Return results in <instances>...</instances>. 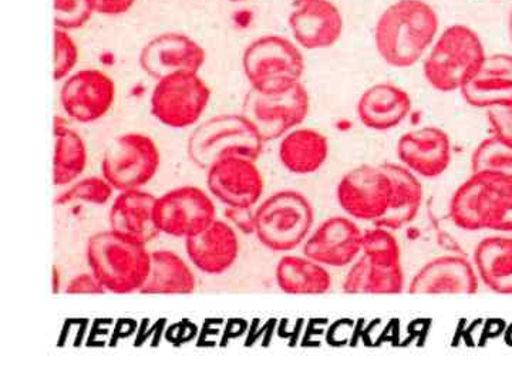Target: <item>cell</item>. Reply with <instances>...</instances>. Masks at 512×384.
Masks as SVG:
<instances>
[{"instance_id": "484cf974", "label": "cell", "mask_w": 512, "mask_h": 384, "mask_svg": "<svg viewBox=\"0 0 512 384\" xmlns=\"http://www.w3.org/2000/svg\"><path fill=\"white\" fill-rule=\"evenodd\" d=\"M197 289V278L183 256L170 249L151 252L150 274L141 288L143 295H190Z\"/></svg>"}, {"instance_id": "7c38bea8", "label": "cell", "mask_w": 512, "mask_h": 384, "mask_svg": "<svg viewBox=\"0 0 512 384\" xmlns=\"http://www.w3.org/2000/svg\"><path fill=\"white\" fill-rule=\"evenodd\" d=\"M154 218L161 234L185 239L217 220V207L202 188L184 185L157 197Z\"/></svg>"}, {"instance_id": "9c48e42d", "label": "cell", "mask_w": 512, "mask_h": 384, "mask_svg": "<svg viewBox=\"0 0 512 384\" xmlns=\"http://www.w3.org/2000/svg\"><path fill=\"white\" fill-rule=\"evenodd\" d=\"M311 111V97L302 83L279 93L251 89L242 103V116L254 126L265 143L281 140L301 126Z\"/></svg>"}, {"instance_id": "3957f363", "label": "cell", "mask_w": 512, "mask_h": 384, "mask_svg": "<svg viewBox=\"0 0 512 384\" xmlns=\"http://www.w3.org/2000/svg\"><path fill=\"white\" fill-rule=\"evenodd\" d=\"M87 265L107 293H140L150 274L147 244L114 229L96 232L87 241Z\"/></svg>"}, {"instance_id": "ba28073f", "label": "cell", "mask_w": 512, "mask_h": 384, "mask_svg": "<svg viewBox=\"0 0 512 384\" xmlns=\"http://www.w3.org/2000/svg\"><path fill=\"white\" fill-rule=\"evenodd\" d=\"M210 100V86L200 72H177L157 80L150 97V111L158 123L181 130L201 120Z\"/></svg>"}, {"instance_id": "f546056e", "label": "cell", "mask_w": 512, "mask_h": 384, "mask_svg": "<svg viewBox=\"0 0 512 384\" xmlns=\"http://www.w3.org/2000/svg\"><path fill=\"white\" fill-rule=\"evenodd\" d=\"M343 292L350 295H394L406 291V276L402 266H380L372 264L366 256L349 266L342 285Z\"/></svg>"}, {"instance_id": "b9f144b4", "label": "cell", "mask_w": 512, "mask_h": 384, "mask_svg": "<svg viewBox=\"0 0 512 384\" xmlns=\"http://www.w3.org/2000/svg\"><path fill=\"white\" fill-rule=\"evenodd\" d=\"M231 2H235V3H238V2H248V0H231Z\"/></svg>"}, {"instance_id": "f1b7e54d", "label": "cell", "mask_w": 512, "mask_h": 384, "mask_svg": "<svg viewBox=\"0 0 512 384\" xmlns=\"http://www.w3.org/2000/svg\"><path fill=\"white\" fill-rule=\"evenodd\" d=\"M53 137V185L66 187L76 183L86 170L89 160L87 146L83 137L60 116L53 119Z\"/></svg>"}, {"instance_id": "d4e9b609", "label": "cell", "mask_w": 512, "mask_h": 384, "mask_svg": "<svg viewBox=\"0 0 512 384\" xmlns=\"http://www.w3.org/2000/svg\"><path fill=\"white\" fill-rule=\"evenodd\" d=\"M473 264L478 278L500 295H512V237L491 235L474 249Z\"/></svg>"}, {"instance_id": "5bb4252c", "label": "cell", "mask_w": 512, "mask_h": 384, "mask_svg": "<svg viewBox=\"0 0 512 384\" xmlns=\"http://www.w3.org/2000/svg\"><path fill=\"white\" fill-rule=\"evenodd\" d=\"M208 191L227 207L254 208L265 191L256 161L248 157H222L207 168Z\"/></svg>"}, {"instance_id": "e575fe53", "label": "cell", "mask_w": 512, "mask_h": 384, "mask_svg": "<svg viewBox=\"0 0 512 384\" xmlns=\"http://www.w3.org/2000/svg\"><path fill=\"white\" fill-rule=\"evenodd\" d=\"M79 47L70 32L55 28L53 32V80L63 82L79 63Z\"/></svg>"}, {"instance_id": "603a6c76", "label": "cell", "mask_w": 512, "mask_h": 384, "mask_svg": "<svg viewBox=\"0 0 512 384\" xmlns=\"http://www.w3.org/2000/svg\"><path fill=\"white\" fill-rule=\"evenodd\" d=\"M413 110L410 94L392 83L369 87L357 101V117L366 128L389 131L399 127Z\"/></svg>"}, {"instance_id": "d6986e66", "label": "cell", "mask_w": 512, "mask_h": 384, "mask_svg": "<svg viewBox=\"0 0 512 384\" xmlns=\"http://www.w3.org/2000/svg\"><path fill=\"white\" fill-rule=\"evenodd\" d=\"M400 164L420 178H437L453 158L450 136L439 127H421L404 133L397 143Z\"/></svg>"}, {"instance_id": "8d00e7d4", "label": "cell", "mask_w": 512, "mask_h": 384, "mask_svg": "<svg viewBox=\"0 0 512 384\" xmlns=\"http://www.w3.org/2000/svg\"><path fill=\"white\" fill-rule=\"evenodd\" d=\"M229 224L245 235L255 234L254 208L227 207L224 212Z\"/></svg>"}, {"instance_id": "74e56055", "label": "cell", "mask_w": 512, "mask_h": 384, "mask_svg": "<svg viewBox=\"0 0 512 384\" xmlns=\"http://www.w3.org/2000/svg\"><path fill=\"white\" fill-rule=\"evenodd\" d=\"M64 292L70 293V295H103V293H107L92 272L74 276Z\"/></svg>"}, {"instance_id": "44dd1931", "label": "cell", "mask_w": 512, "mask_h": 384, "mask_svg": "<svg viewBox=\"0 0 512 384\" xmlns=\"http://www.w3.org/2000/svg\"><path fill=\"white\" fill-rule=\"evenodd\" d=\"M460 93L468 106L476 109L512 104V56L505 53L485 56Z\"/></svg>"}, {"instance_id": "277c9868", "label": "cell", "mask_w": 512, "mask_h": 384, "mask_svg": "<svg viewBox=\"0 0 512 384\" xmlns=\"http://www.w3.org/2000/svg\"><path fill=\"white\" fill-rule=\"evenodd\" d=\"M485 56L483 42L473 29L450 26L430 47L424 59V77L437 92H460Z\"/></svg>"}, {"instance_id": "83f0119b", "label": "cell", "mask_w": 512, "mask_h": 384, "mask_svg": "<svg viewBox=\"0 0 512 384\" xmlns=\"http://www.w3.org/2000/svg\"><path fill=\"white\" fill-rule=\"evenodd\" d=\"M393 178L394 194L390 211L377 221V227L397 231L416 220L424 201V188L419 175L403 164L384 163Z\"/></svg>"}, {"instance_id": "cb8c5ba5", "label": "cell", "mask_w": 512, "mask_h": 384, "mask_svg": "<svg viewBox=\"0 0 512 384\" xmlns=\"http://www.w3.org/2000/svg\"><path fill=\"white\" fill-rule=\"evenodd\" d=\"M279 161L291 174H315L329 157V141L315 128H293L281 138Z\"/></svg>"}, {"instance_id": "e0dca14e", "label": "cell", "mask_w": 512, "mask_h": 384, "mask_svg": "<svg viewBox=\"0 0 512 384\" xmlns=\"http://www.w3.org/2000/svg\"><path fill=\"white\" fill-rule=\"evenodd\" d=\"M289 29L296 45L306 50L329 49L343 33V16L330 0H295Z\"/></svg>"}, {"instance_id": "7402d4cb", "label": "cell", "mask_w": 512, "mask_h": 384, "mask_svg": "<svg viewBox=\"0 0 512 384\" xmlns=\"http://www.w3.org/2000/svg\"><path fill=\"white\" fill-rule=\"evenodd\" d=\"M156 202V195L143 188L119 191L110 207V228L150 244L161 234L154 218Z\"/></svg>"}, {"instance_id": "ffe728a7", "label": "cell", "mask_w": 512, "mask_h": 384, "mask_svg": "<svg viewBox=\"0 0 512 384\" xmlns=\"http://www.w3.org/2000/svg\"><path fill=\"white\" fill-rule=\"evenodd\" d=\"M238 231L227 221L215 220L198 234L185 238V252L202 274L224 275L237 262Z\"/></svg>"}, {"instance_id": "8992f818", "label": "cell", "mask_w": 512, "mask_h": 384, "mask_svg": "<svg viewBox=\"0 0 512 384\" xmlns=\"http://www.w3.org/2000/svg\"><path fill=\"white\" fill-rule=\"evenodd\" d=\"M265 141L242 114H220L195 127L187 143L191 163L202 170L222 157L258 160Z\"/></svg>"}, {"instance_id": "6da1fadb", "label": "cell", "mask_w": 512, "mask_h": 384, "mask_svg": "<svg viewBox=\"0 0 512 384\" xmlns=\"http://www.w3.org/2000/svg\"><path fill=\"white\" fill-rule=\"evenodd\" d=\"M439 28V15L426 0H396L377 20V53L389 66L412 67L436 42Z\"/></svg>"}, {"instance_id": "836d02e7", "label": "cell", "mask_w": 512, "mask_h": 384, "mask_svg": "<svg viewBox=\"0 0 512 384\" xmlns=\"http://www.w3.org/2000/svg\"><path fill=\"white\" fill-rule=\"evenodd\" d=\"M96 13L94 0H53V23L57 29H82Z\"/></svg>"}, {"instance_id": "9a60e30c", "label": "cell", "mask_w": 512, "mask_h": 384, "mask_svg": "<svg viewBox=\"0 0 512 384\" xmlns=\"http://www.w3.org/2000/svg\"><path fill=\"white\" fill-rule=\"evenodd\" d=\"M362 228L350 217L335 215L312 229L303 242V255L326 268H345L362 255Z\"/></svg>"}, {"instance_id": "8fae6325", "label": "cell", "mask_w": 512, "mask_h": 384, "mask_svg": "<svg viewBox=\"0 0 512 384\" xmlns=\"http://www.w3.org/2000/svg\"><path fill=\"white\" fill-rule=\"evenodd\" d=\"M393 194V178L384 163L359 165L343 175L336 187V198L345 214L373 225L390 211Z\"/></svg>"}, {"instance_id": "4dcf8cb0", "label": "cell", "mask_w": 512, "mask_h": 384, "mask_svg": "<svg viewBox=\"0 0 512 384\" xmlns=\"http://www.w3.org/2000/svg\"><path fill=\"white\" fill-rule=\"evenodd\" d=\"M362 255L375 265L402 266V248L392 229L373 225L363 231Z\"/></svg>"}, {"instance_id": "7a4b0ae2", "label": "cell", "mask_w": 512, "mask_h": 384, "mask_svg": "<svg viewBox=\"0 0 512 384\" xmlns=\"http://www.w3.org/2000/svg\"><path fill=\"white\" fill-rule=\"evenodd\" d=\"M448 215L464 231L512 232V175L473 171L451 195Z\"/></svg>"}, {"instance_id": "1f68e13d", "label": "cell", "mask_w": 512, "mask_h": 384, "mask_svg": "<svg viewBox=\"0 0 512 384\" xmlns=\"http://www.w3.org/2000/svg\"><path fill=\"white\" fill-rule=\"evenodd\" d=\"M114 188L111 187L109 181L101 175V177H87L83 180H77L72 187L63 191L56 198L55 204L59 207L63 205L73 204V202H89L92 205H106L113 198Z\"/></svg>"}, {"instance_id": "f35d334b", "label": "cell", "mask_w": 512, "mask_h": 384, "mask_svg": "<svg viewBox=\"0 0 512 384\" xmlns=\"http://www.w3.org/2000/svg\"><path fill=\"white\" fill-rule=\"evenodd\" d=\"M97 15L121 16L136 5L137 0H94Z\"/></svg>"}, {"instance_id": "4fadbf2b", "label": "cell", "mask_w": 512, "mask_h": 384, "mask_svg": "<svg viewBox=\"0 0 512 384\" xmlns=\"http://www.w3.org/2000/svg\"><path fill=\"white\" fill-rule=\"evenodd\" d=\"M116 84L100 69H82L63 80L60 104L69 119L89 124L106 117L116 101Z\"/></svg>"}, {"instance_id": "ac0fdd59", "label": "cell", "mask_w": 512, "mask_h": 384, "mask_svg": "<svg viewBox=\"0 0 512 384\" xmlns=\"http://www.w3.org/2000/svg\"><path fill=\"white\" fill-rule=\"evenodd\" d=\"M480 278L476 266L464 255H443L421 266L407 292L412 295H474Z\"/></svg>"}, {"instance_id": "52a82bcc", "label": "cell", "mask_w": 512, "mask_h": 384, "mask_svg": "<svg viewBox=\"0 0 512 384\" xmlns=\"http://www.w3.org/2000/svg\"><path fill=\"white\" fill-rule=\"evenodd\" d=\"M242 67L251 89L279 93L301 83L305 57L292 40L268 35L249 43L242 55Z\"/></svg>"}, {"instance_id": "5b68a950", "label": "cell", "mask_w": 512, "mask_h": 384, "mask_svg": "<svg viewBox=\"0 0 512 384\" xmlns=\"http://www.w3.org/2000/svg\"><path fill=\"white\" fill-rule=\"evenodd\" d=\"M315 224L311 201L295 190L275 192L255 208V235L274 252L301 247Z\"/></svg>"}, {"instance_id": "ab89813d", "label": "cell", "mask_w": 512, "mask_h": 384, "mask_svg": "<svg viewBox=\"0 0 512 384\" xmlns=\"http://www.w3.org/2000/svg\"><path fill=\"white\" fill-rule=\"evenodd\" d=\"M53 281H52V286H53V293H59L60 291V272H59V269H57V266L56 265H53Z\"/></svg>"}, {"instance_id": "30bf717a", "label": "cell", "mask_w": 512, "mask_h": 384, "mask_svg": "<svg viewBox=\"0 0 512 384\" xmlns=\"http://www.w3.org/2000/svg\"><path fill=\"white\" fill-rule=\"evenodd\" d=\"M161 165L156 141L143 133H126L107 147L101 160V175L116 191L146 187Z\"/></svg>"}, {"instance_id": "4316f807", "label": "cell", "mask_w": 512, "mask_h": 384, "mask_svg": "<svg viewBox=\"0 0 512 384\" xmlns=\"http://www.w3.org/2000/svg\"><path fill=\"white\" fill-rule=\"evenodd\" d=\"M276 285L288 295H325L333 286L325 265L305 255H285L275 268Z\"/></svg>"}, {"instance_id": "d590c367", "label": "cell", "mask_w": 512, "mask_h": 384, "mask_svg": "<svg viewBox=\"0 0 512 384\" xmlns=\"http://www.w3.org/2000/svg\"><path fill=\"white\" fill-rule=\"evenodd\" d=\"M487 120L493 137L504 146L512 148V104L491 107L487 110Z\"/></svg>"}, {"instance_id": "2e32d148", "label": "cell", "mask_w": 512, "mask_h": 384, "mask_svg": "<svg viewBox=\"0 0 512 384\" xmlns=\"http://www.w3.org/2000/svg\"><path fill=\"white\" fill-rule=\"evenodd\" d=\"M207 52L200 43L181 32H164L148 40L138 56L141 70L160 80L177 72H200Z\"/></svg>"}, {"instance_id": "d6a6232c", "label": "cell", "mask_w": 512, "mask_h": 384, "mask_svg": "<svg viewBox=\"0 0 512 384\" xmlns=\"http://www.w3.org/2000/svg\"><path fill=\"white\" fill-rule=\"evenodd\" d=\"M471 170L512 175V148L493 136L485 138L471 156Z\"/></svg>"}, {"instance_id": "60d3db41", "label": "cell", "mask_w": 512, "mask_h": 384, "mask_svg": "<svg viewBox=\"0 0 512 384\" xmlns=\"http://www.w3.org/2000/svg\"><path fill=\"white\" fill-rule=\"evenodd\" d=\"M508 32H510V39L512 42V9L510 12V19H508Z\"/></svg>"}]
</instances>
